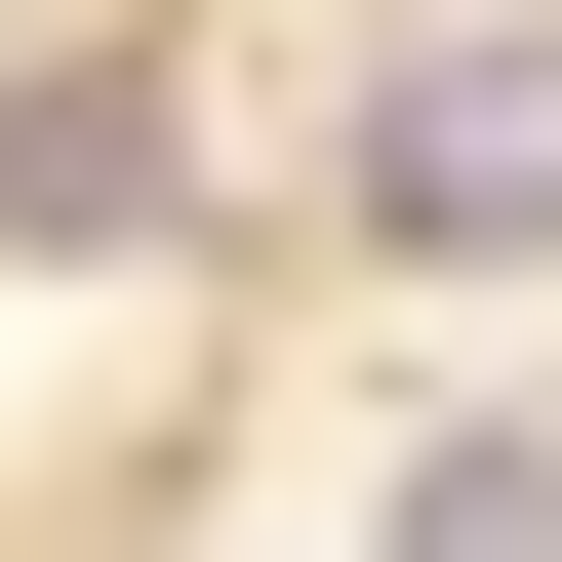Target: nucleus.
Wrapping results in <instances>:
<instances>
[{"instance_id": "f257e3e1", "label": "nucleus", "mask_w": 562, "mask_h": 562, "mask_svg": "<svg viewBox=\"0 0 562 562\" xmlns=\"http://www.w3.org/2000/svg\"><path fill=\"white\" fill-rule=\"evenodd\" d=\"M362 241L402 281H562V41H402L362 81Z\"/></svg>"}, {"instance_id": "f03ea898", "label": "nucleus", "mask_w": 562, "mask_h": 562, "mask_svg": "<svg viewBox=\"0 0 562 562\" xmlns=\"http://www.w3.org/2000/svg\"><path fill=\"white\" fill-rule=\"evenodd\" d=\"M0 241H161V81H41L0 121Z\"/></svg>"}, {"instance_id": "7ed1b4c3", "label": "nucleus", "mask_w": 562, "mask_h": 562, "mask_svg": "<svg viewBox=\"0 0 562 562\" xmlns=\"http://www.w3.org/2000/svg\"><path fill=\"white\" fill-rule=\"evenodd\" d=\"M402 562H562V442H402Z\"/></svg>"}]
</instances>
